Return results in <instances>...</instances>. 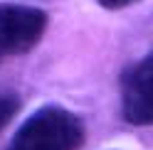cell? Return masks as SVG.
I'll return each mask as SVG.
<instances>
[{"label":"cell","instance_id":"5","mask_svg":"<svg viewBox=\"0 0 153 150\" xmlns=\"http://www.w3.org/2000/svg\"><path fill=\"white\" fill-rule=\"evenodd\" d=\"M97 3L104 7V10H123V7L138 3V0H97Z\"/></svg>","mask_w":153,"mask_h":150},{"label":"cell","instance_id":"3","mask_svg":"<svg viewBox=\"0 0 153 150\" xmlns=\"http://www.w3.org/2000/svg\"><path fill=\"white\" fill-rule=\"evenodd\" d=\"M121 89V116L128 126H151L153 123V57L143 54L128 64L119 79Z\"/></svg>","mask_w":153,"mask_h":150},{"label":"cell","instance_id":"4","mask_svg":"<svg viewBox=\"0 0 153 150\" xmlns=\"http://www.w3.org/2000/svg\"><path fill=\"white\" fill-rule=\"evenodd\" d=\"M22 111V96L15 89H0V133Z\"/></svg>","mask_w":153,"mask_h":150},{"label":"cell","instance_id":"2","mask_svg":"<svg viewBox=\"0 0 153 150\" xmlns=\"http://www.w3.org/2000/svg\"><path fill=\"white\" fill-rule=\"evenodd\" d=\"M50 17L45 10L20 3H0V64L32 52L42 42Z\"/></svg>","mask_w":153,"mask_h":150},{"label":"cell","instance_id":"1","mask_svg":"<svg viewBox=\"0 0 153 150\" xmlns=\"http://www.w3.org/2000/svg\"><path fill=\"white\" fill-rule=\"evenodd\" d=\"M87 126L79 113L64 106H42L25 118L5 150H82Z\"/></svg>","mask_w":153,"mask_h":150}]
</instances>
